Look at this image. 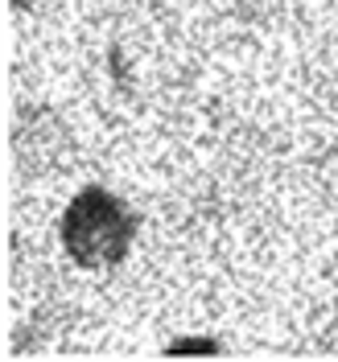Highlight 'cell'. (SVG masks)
I'll use <instances>...</instances> for the list:
<instances>
[{"label": "cell", "mask_w": 338, "mask_h": 362, "mask_svg": "<svg viewBox=\"0 0 338 362\" xmlns=\"http://www.w3.org/2000/svg\"><path fill=\"white\" fill-rule=\"evenodd\" d=\"M13 4H17V8H29V0H13Z\"/></svg>", "instance_id": "3"}, {"label": "cell", "mask_w": 338, "mask_h": 362, "mask_svg": "<svg viewBox=\"0 0 338 362\" xmlns=\"http://www.w3.org/2000/svg\"><path fill=\"white\" fill-rule=\"evenodd\" d=\"M74 153V136L58 119V112H50L42 103H25L17 107L13 119V157L21 165V173L29 177H50L62 173Z\"/></svg>", "instance_id": "2"}, {"label": "cell", "mask_w": 338, "mask_h": 362, "mask_svg": "<svg viewBox=\"0 0 338 362\" xmlns=\"http://www.w3.org/2000/svg\"><path fill=\"white\" fill-rule=\"evenodd\" d=\"M136 214L116 194L87 185L62 214V247L79 268H112L136 239Z\"/></svg>", "instance_id": "1"}]
</instances>
